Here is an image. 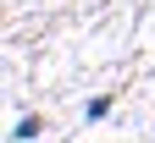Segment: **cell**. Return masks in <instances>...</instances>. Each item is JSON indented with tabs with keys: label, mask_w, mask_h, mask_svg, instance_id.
<instances>
[{
	"label": "cell",
	"mask_w": 155,
	"mask_h": 143,
	"mask_svg": "<svg viewBox=\"0 0 155 143\" xmlns=\"http://www.w3.org/2000/svg\"><path fill=\"white\" fill-rule=\"evenodd\" d=\"M100 116H111V94H100V99H89V121H100Z\"/></svg>",
	"instance_id": "6da1fadb"
},
{
	"label": "cell",
	"mask_w": 155,
	"mask_h": 143,
	"mask_svg": "<svg viewBox=\"0 0 155 143\" xmlns=\"http://www.w3.org/2000/svg\"><path fill=\"white\" fill-rule=\"evenodd\" d=\"M17 138H39V116H22V121H17Z\"/></svg>",
	"instance_id": "7a4b0ae2"
}]
</instances>
